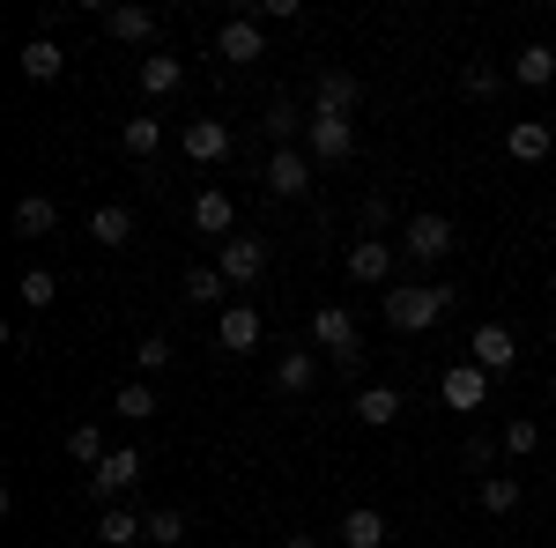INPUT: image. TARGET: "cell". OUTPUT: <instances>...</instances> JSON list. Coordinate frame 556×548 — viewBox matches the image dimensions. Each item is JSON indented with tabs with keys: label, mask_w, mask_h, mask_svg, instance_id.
<instances>
[{
	"label": "cell",
	"mask_w": 556,
	"mask_h": 548,
	"mask_svg": "<svg viewBox=\"0 0 556 548\" xmlns=\"http://www.w3.org/2000/svg\"><path fill=\"white\" fill-rule=\"evenodd\" d=\"M453 282H393L386 290V327L393 334H424V327H438L445 311H453Z\"/></svg>",
	"instance_id": "6da1fadb"
},
{
	"label": "cell",
	"mask_w": 556,
	"mask_h": 548,
	"mask_svg": "<svg viewBox=\"0 0 556 548\" xmlns=\"http://www.w3.org/2000/svg\"><path fill=\"white\" fill-rule=\"evenodd\" d=\"M453 245H460V230H453V215H408L401 222V253L408 259H424V267H445L453 259Z\"/></svg>",
	"instance_id": "7a4b0ae2"
},
{
	"label": "cell",
	"mask_w": 556,
	"mask_h": 548,
	"mask_svg": "<svg viewBox=\"0 0 556 548\" xmlns=\"http://www.w3.org/2000/svg\"><path fill=\"white\" fill-rule=\"evenodd\" d=\"M304 156L312 164H349L356 156V127H349L342 112H312L304 119Z\"/></svg>",
	"instance_id": "3957f363"
},
{
	"label": "cell",
	"mask_w": 556,
	"mask_h": 548,
	"mask_svg": "<svg viewBox=\"0 0 556 548\" xmlns=\"http://www.w3.org/2000/svg\"><path fill=\"white\" fill-rule=\"evenodd\" d=\"M490 385H497V379H490L482 364H468V356H460V364L438 379V393H445V408H453V416H482V408H490Z\"/></svg>",
	"instance_id": "277c9868"
},
{
	"label": "cell",
	"mask_w": 556,
	"mask_h": 548,
	"mask_svg": "<svg viewBox=\"0 0 556 548\" xmlns=\"http://www.w3.org/2000/svg\"><path fill=\"white\" fill-rule=\"evenodd\" d=\"M215 60H223V67H253V60H267V23L230 15V23L215 30Z\"/></svg>",
	"instance_id": "5b68a950"
},
{
	"label": "cell",
	"mask_w": 556,
	"mask_h": 548,
	"mask_svg": "<svg viewBox=\"0 0 556 548\" xmlns=\"http://www.w3.org/2000/svg\"><path fill=\"white\" fill-rule=\"evenodd\" d=\"M312 341H319V356H342V364H356V311L349 304H319L312 311Z\"/></svg>",
	"instance_id": "8992f818"
},
{
	"label": "cell",
	"mask_w": 556,
	"mask_h": 548,
	"mask_svg": "<svg viewBox=\"0 0 556 548\" xmlns=\"http://www.w3.org/2000/svg\"><path fill=\"white\" fill-rule=\"evenodd\" d=\"M134 482H141V453H134V445H119V453H104V460L89 467V497H97V505L127 497Z\"/></svg>",
	"instance_id": "52a82bcc"
},
{
	"label": "cell",
	"mask_w": 556,
	"mask_h": 548,
	"mask_svg": "<svg viewBox=\"0 0 556 548\" xmlns=\"http://www.w3.org/2000/svg\"><path fill=\"white\" fill-rule=\"evenodd\" d=\"M468 364H482L490 379H505V371H519V341H513V327L482 319V327H475V341H468Z\"/></svg>",
	"instance_id": "ba28073f"
},
{
	"label": "cell",
	"mask_w": 556,
	"mask_h": 548,
	"mask_svg": "<svg viewBox=\"0 0 556 548\" xmlns=\"http://www.w3.org/2000/svg\"><path fill=\"white\" fill-rule=\"evenodd\" d=\"M215 267H223L230 290H253L260 275H267V245H260V238H223V259H215Z\"/></svg>",
	"instance_id": "9c48e42d"
},
{
	"label": "cell",
	"mask_w": 556,
	"mask_h": 548,
	"mask_svg": "<svg viewBox=\"0 0 556 548\" xmlns=\"http://www.w3.org/2000/svg\"><path fill=\"white\" fill-rule=\"evenodd\" d=\"M342 267H349V282H364V290L393 282V238H356Z\"/></svg>",
	"instance_id": "30bf717a"
},
{
	"label": "cell",
	"mask_w": 556,
	"mask_h": 548,
	"mask_svg": "<svg viewBox=\"0 0 556 548\" xmlns=\"http://www.w3.org/2000/svg\"><path fill=\"white\" fill-rule=\"evenodd\" d=\"M178 141H186V156H193V164H230V149H238V133L223 127V119H186Z\"/></svg>",
	"instance_id": "8fae6325"
},
{
	"label": "cell",
	"mask_w": 556,
	"mask_h": 548,
	"mask_svg": "<svg viewBox=\"0 0 556 548\" xmlns=\"http://www.w3.org/2000/svg\"><path fill=\"white\" fill-rule=\"evenodd\" d=\"M549 149H556L549 119H513V127H505V156H513V164H549Z\"/></svg>",
	"instance_id": "7c38bea8"
},
{
	"label": "cell",
	"mask_w": 556,
	"mask_h": 548,
	"mask_svg": "<svg viewBox=\"0 0 556 548\" xmlns=\"http://www.w3.org/2000/svg\"><path fill=\"white\" fill-rule=\"evenodd\" d=\"M312 156H304V149H275V156H267V193H282V201H298L304 186H312Z\"/></svg>",
	"instance_id": "4fadbf2b"
},
{
	"label": "cell",
	"mask_w": 556,
	"mask_h": 548,
	"mask_svg": "<svg viewBox=\"0 0 556 548\" xmlns=\"http://www.w3.org/2000/svg\"><path fill=\"white\" fill-rule=\"evenodd\" d=\"M215 348H230V356L260 348V311H253V304H223V319H215Z\"/></svg>",
	"instance_id": "5bb4252c"
},
{
	"label": "cell",
	"mask_w": 556,
	"mask_h": 548,
	"mask_svg": "<svg viewBox=\"0 0 556 548\" xmlns=\"http://www.w3.org/2000/svg\"><path fill=\"white\" fill-rule=\"evenodd\" d=\"M230 222H238V201H230L223 186H201V193H193V230H201V238H230Z\"/></svg>",
	"instance_id": "9a60e30c"
},
{
	"label": "cell",
	"mask_w": 556,
	"mask_h": 548,
	"mask_svg": "<svg viewBox=\"0 0 556 548\" xmlns=\"http://www.w3.org/2000/svg\"><path fill=\"white\" fill-rule=\"evenodd\" d=\"M356 97H364V89H356V75H342V67H319V82H312V112H356Z\"/></svg>",
	"instance_id": "2e32d148"
},
{
	"label": "cell",
	"mask_w": 556,
	"mask_h": 548,
	"mask_svg": "<svg viewBox=\"0 0 556 548\" xmlns=\"http://www.w3.org/2000/svg\"><path fill=\"white\" fill-rule=\"evenodd\" d=\"M349 416L364 422V430H386V422H401V393H393V385H364V393L349 400Z\"/></svg>",
	"instance_id": "e0dca14e"
},
{
	"label": "cell",
	"mask_w": 556,
	"mask_h": 548,
	"mask_svg": "<svg viewBox=\"0 0 556 548\" xmlns=\"http://www.w3.org/2000/svg\"><path fill=\"white\" fill-rule=\"evenodd\" d=\"M89 238H97L104 253H119V245L134 238V208H127V201H104V208L89 215Z\"/></svg>",
	"instance_id": "ac0fdd59"
},
{
	"label": "cell",
	"mask_w": 556,
	"mask_h": 548,
	"mask_svg": "<svg viewBox=\"0 0 556 548\" xmlns=\"http://www.w3.org/2000/svg\"><path fill=\"white\" fill-rule=\"evenodd\" d=\"M342 548H386V511H371V505L342 511Z\"/></svg>",
	"instance_id": "d6986e66"
},
{
	"label": "cell",
	"mask_w": 556,
	"mask_h": 548,
	"mask_svg": "<svg viewBox=\"0 0 556 548\" xmlns=\"http://www.w3.org/2000/svg\"><path fill=\"white\" fill-rule=\"evenodd\" d=\"M104 30H112L119 44H149V38H156V8H112Z\"/></svg>",
	"instance_id": "ffe728a7"
},
{
	"label": "cell",
	"mask_w": 556,
	"mask_h": 548,
	"mask_svg": "<svg viewBox=\"0 0 556 548\" xmlns=\"http://www.w3.org/2000/svg\"><path fill=\"white\" fill-rule=\"evenodd\" d=\"M60 67H67V52H60L52 38L23 44V82H60Z\"/></svg>",
	"instance_id": "44dd1931"
},
{
	"label": "cell",
	"mask_w": 556,
	"mask_h": 548,
	"mask_svg": "<svg viewBox=\"0 0 556 548\" xmlns=\"http://www.w3.org/2000/svg\"><path fill=\"white\" fill-rule=\"evenodd\" d=\"M134 82L149 89V97H172V89L186 82V67H178L172 52H149V60H141V67H134Z\"/></svg>",
	"instance_id": "7402d4cb"
},
{
	"label": "cell",
	"mask_w": 556,
	"mask_h": 548,
	"mask_svg": "<svg viewBox=\"0 0 556 548\" xmlns=\"http://www.w3.org/2000/svg\"><path fill=\"white\" fill-rule=\"evenodd\" d=\"M513 75H519L527 89H549V82H556V44H519Z\"/></svg>",
	"instance_id": "603a6c76"
},
{
	"label": "cell",
	"mask_w": 556,
	"mask_h": 548,
	"mask_svg": "<svg viewBox=\"0 0 556 548\" xmlns=\"http://www.w3.org/2000/svg\"><path fill=\"white\" fill-rule=\"evenodd\" d=\"M52 230H60V208H52L45 193L15 201V238H52Z\"/></svg>",
	"instance_id": "cb8c5ba5"
},
{
	"label": "cell",
	"mask_w": 556,
	"mask_h": 548,
	"mask_svg": "<svg viewBox=\"0 0 556 548\" xmlns=\"http://www.w3.org/2000/svg\"><path fill=\"white\" fill-rule=\"evenodd\" d=\"M112 416H119V422H149V416H156V385H149V379H127L119 393H112Z\"/></svg>",
	"instance_id": "d4e9b609"
},
{
	"label": "cell",
	"mask_w": 556,
	"mask_h": 548,
	"mask_svg": "<svg viewBox=\"0 0 556 548\" xmlns=\"http://www.w3.org/2000/svg\"><path fill=\"white\" fill-rule=\"evenodd\" d=\"M304 119H312V112H298L290 97H275V104H267V133H275V149H298V141H304Z\"/></svg>",
	"instance_id": "484cf974"
},
{
	"label": "cell",
	"mask_w": 556,
	"mask_h": 548,
	"mask_svg": "<svg viewBox=\"0 0 556 548\" xmlns=\"http://www.w3.org/2000/svg\"><path fill=\"white\" fill-rule=\"evenodd\" d=\"M119 149H127L134 164H149V156L164 149V119H127V127H119Z\"/></svg>",
	"instance_id": "4316f807"
},
{
	"label": "cell",
	"mask_w": 556,
	"mask_h": 548,
	"mask_svg": "<svg viewBox=\"0 0 556 548\" xmlns=\"http://www.w3.org/2000/svg\"><path fill=\"white\" fill-rule=\"evenodd\" d=\"M312 379H319V356H304V348L275 364V393H312Z\"/></svg>",
	"instance_id": "83f0119b"
},
{
	"label": "cell",
	"mask_w": 556,
	"mask_h": 548,
	"mask_svg": "<svg viewBox=\"0 0 556 548\" xmlns=\"http://www.w3.org/2000/svg\"><path fill=\"white\" fill-rule=\"evenodd\" d=\"M475 497H482V511H497V519H505V511H519L527 489H519V474H482V489H475Z\"/></svg>",
	"instance_id": "f1b7e54d"
},
{
	"label": "cell",
	"mask_w": 556,
	"mask_h": 548,
	"mask_svg": "<svg viewBox=\"0 0 556 548\" xmlns=\"http://www.w3.org/2000/svg\"><path fill=\"white\" fill-rule=\"evenodd\" d=\"M141 534H149V519H134V511H119V505L104 511V526H97V541H104V548H134Z\"/></svg>",
	"instance_id": "f546056e"
},
{
	"label": "cell",
	"mask_w": 556,
	"mask_h": 548,
	"mask_svg": "<svg viewBox=\"0 0 556 548\" xmlns=\"http://www.w3.org/2000/svg\"><path fill=\"white\" fill-rule=\"evenodd\" d=\"M223 267H186V304H223Z\"/></svg>",
	"instance_id": "4dcf8cb0"
},
{
	"label": "cell",
	"mask_w": 556,
	"mask_h": 548,
	"mask_svg": "<svg viewBox=\"0 0 556 548\" xmlns=\"http://www.w3.org/2000/svg\"><path fill=\"white\" fill-rule=\"evenodd\" d=\"M67 460H83V467L104 460V430H97V422H75V430H67Z\"/></svg>",
	"instance_id": "1f68e13d"
},
{
	"label": "cell",
	"mask_w": 556,
	"mask_h": 548,
	"mask_svg": "<svg viewBox=\"0 0 556 548\" xmlns=\"http://www.w3.org/2000/svg\"><path fill=\"white\" fill-rule=\"evenodd\" d=\"M134 371H141V379H156V371H172V341H164V334L134 341Z\"/></svg>",
	"instance_id": "d6a6232c"
},
{
	"label": "cell",
	"mask_w": 556,
	"mask_h": 548,
	"mask_svg": "<svg viewBox=\"0 0 556 548\" xmlns=\"http://www.w3.org/2000/svg\"><path fill=\"white\" fill-rule=\"evenodd\" d=\"M149 541H156V548H178V541H186V511L156 505V511H149Z\"/></svg>",
	"instance_id": "836d02e7"
},
{
	"label": "cell",
	"mask_w": 556,
	"mask_h": 548,
	"mask_svg": "<svg viewBox=\"0 0 556 548\" xmlns=\"http://www.w3.org/2000/svg\"><path fill=\"white\" fill-rule=\"evenodd\" d=\"M505 453H513V460H527V453H542V430H534L527 416H513V422H505Z\"/></svg>",
	"instance_id": "e575fe53"
},
{
	"label": "cell",
	"mask_w": 556,
	"mask_h": 548,
	"mask_svg": "<svg viewBox=\"0 0 556 548\" xmlns=\"http://www.w3.org/2000/svg\"><path fill=\"white\" fill-rule=\"evenodd\" d=\"M52 296H60V282H52L45 267H30V275H23V304H30V311H52Z\"/></svg>",
	"instance_id": "d590c367"
},
{
	"label": "cell",
	"mask_w": 556,
	"mask_h": 548,
	"mask_svg": "<svg viewBox=\"0 0 556 548\" xmlns=\"http://www.w3.org/2000/svg\"><path fill=\"white\" fill-rule=\"evenodd\" d=\"M298 0H253V23H298Z\"/></svg>",
	"instance_id": "8d00e7d4"
},
{
	"label": "cell",
	"mask_w": 556,
	"mask_h": 548,
	"mask_svg": "<svg viewBox=\"0 0 556 548\" xmlns=\"http://www.w3.org/2000/svg\"><path fill=\"white\" fill-rule=\"evenodd\" d=\"M356 222H364V238H379L386 222H393V208H386L379 193H371V201H364V208H356Z\"/></svg>",
	"instance_id": "74e56055"
},
{
	"label": "cell",
	"mask_w": 556,
	"mask_h": 548,
	"mask_svg": "<svg viewBox=\"0 0 556 548\" xmlns=\"http://www.w3.org/2000/svg\"><path fill=\"white\" fill-rule=\"evenodd\" d=\"M460 460H468L475 474H490V460H497V445H490V437H468V445H460Z\"/></svg>",
	"instance_id": "f35d334b"
},
{
	"label": "cell",
	"mask_w": 556,
	"mask_h": 548,
	"mask_svg": "<svg viewBox=\"0 0 556 548\" xmlns=\"http://www.w3.org/2000/svg\"><path fill=\"white\" fill-rule=\"evenodd\" d=\"M460 89H468V97H497V67H468Z\"/></svg>",
	"instance_id": "ab89813d"
},
{
	"label": "cell",
	"mask_w": 556,
	"mask_h": 548,
	"mask_svg": "<svg viewBox=\"0 0 556 548\" xmlns=\"http://www.w3.org/2000/svg\"><path fill=\"white\" fill-rule=\"evenodd\" d=\"M282 548H319V534H282Z\"/></svg>",
	"instance_id": "60d3db41"
},
{
	"label": "cell",
	"mask_w": 556,
	"mask_h": 548,
	"mask_svg": "<svg viewBox=\"0 0 556 548\" xmlns=\"http://www.w3.org/2000/svg\"><path fill=\"white\" fill-rule=\"evenodd\" d=\"M549 400H556V371H549Z\"/></svg>",
	"instance_id": "b9f144b4"
},
{
	"label": "cell",
	"mask_w": 556,
	"mask_h": 548,
	"mask_svg": "<svg viewBox=\"0 0 556 548\" xmlns=\"http://www.w3.org/2000/svg\"><path fill=\"white\" fill-rule=\"evenodd\" d=\"M549 348H556V319H549Z\"/></svg>",
	"instance_id": "7bdbcfd3"
},
{
	"label": "cell",
	"mask_w": 556,
	"mask_h": 548,
	"mask_svg": "<svg viewBox=\"0 0 556 548\" xmlns=\"http://www.w3.org/2000/svg\"><path fill=\"white\" fill-rule=\"evenodd\" d=\"M149 548H156V541H149Z\"/></svg>",
	"instance_id": "ee69618b"
}]
</instances>
